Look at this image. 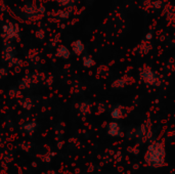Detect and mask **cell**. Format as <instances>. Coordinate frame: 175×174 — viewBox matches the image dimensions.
Here are the masks:
<instances>
[{
    "label": "cell",
    "mask_w": 175,
    "mask_h": 174,
    "mask_svg": "<svg viewBox=\"0 0 175 174\" xmlns=\"http://www.w3.org/2000/svg\"><path fill=\"white\" fill-rule=\"evenodd\" d=\"M145 162L149 166L158 168L165 165V146L163 141H156L149 146L145 154Z\"/></svg>",
    "instance_id": "obj_1"
},
{
    "label": "cell",
    "mask_w": 175,
    "mask_h": 174,
    "mask_svg": "<svg viewBox=\"0 0 175 174\" xmlns=\"http://www.w3.org/2000/svg\"><path fill=\"white\" fill-rule=\"evenodd\" d=\"M140 78L142 81H145L147 84H149V85H155L158 86L161 84V80L160 78L157 76V74L155 72H153L151 69L149 68H143L140 72Z\"/></svg>",
    "instance_id": "obj_2"
},
{
    "label": "cell",
    "mask_w": 175,
    "mask_h": 174,
    "mask_svg": "<svg viewBox=\"0 0 175 174\" xmlns=\"http://www.w3.org/2000/svg\"><path fill=\"white\" fill-rule=\"evenodd\" d=\"M108 132H109V134L112 136H118L119 134H120V126L117 123H115V122H112V123L109 124Z\"/></svg>",
    "instance_id": "obj_3"
},
{
    "label": "cell",
    "mask_w": 175,
    "mask_h": 174,
    "mask_svg": "<svg viewBox=\"0 0 175 174\" xmlns=\"http://www.w3.org/2000/svg\"><path fill=\"white\" fill-rule=\"evenodd\" d=\"M123 116H124V109H123V107H116L112 111V117L114 119H121Z\"/></svg>",
    "instance_id": "obj_4"
},
{
    "label": "cell",
    "mask_w": 175,
    "mask_h": 174,
    "mask_svg": "<svg viewBox=\"0 0 175 174\" xmlns=\"http://www.w3.org/2000/svg\"><path fill=\"white\" fill-rule=\"evenodd\" d=\"M72 47H73V49H74V52L76 53V54H80V53H82L83 50H84V45L82 44L81 41H75V42L72 44Z\"/></svg>",
    "instance_id": "obj_5"
},
{
    "label": "cell",
    "mask_w": 175,
    "mask_h": 174,
    "mask_svg": "<svg viewBox=\"0 0 175 174\" xmlns=\"http://www.w3.org/2000/svg\"><path fill=\"white\" fill-rule=\"evenodd\" d=\"M57 54L60 57H62V59H69V57H70V51L68 50V48L67 47H60L57 52Z\"/></svg>",
    "instance_id": "obj_6"
},
{
    "label": "cell",
    "mask_w": 175,
    "mask_h": 174,
    "mask_svg": "<svg viewBox=\"0 0 175 174\" xmlns=\"http://www.w3.org/2000/svg\"><path fill=\"white\" fill-rule=\"evenodd\" d=\"M94 64H95L94 61H93L90 57H83V65H84L86 68H91Z\"/></svg>",
    "instance_id": "obj_7"
},
{
    "label": "cell",
    "mask_w": 175,
    "mask_h": 174,
    "mask_svg": "<svg viewBox=\"0 0 175 174\" xmlns=\"http://www.w3.org/2000/svg\"><path fill=\"white\" fill-rule=\"evenodd\" d=\"M125 84H126V82H125L124 79L116 80L113 83V87H115V88H122V87L125 86Z\"/></svg>",
    "instance_id": "obj_8"
},
{
    "label": "cell",
    "mask_w": 175,
    "mask_h": 174,
    "mask_svg": "<svg viewBox=\"0 0 175 174\" xmlns=\"http://www.w3.org/2000/svg\"><path fill=\"white\" fill-rule=\"evenodd\" d=\"M153 37V35H152V33H147V40H149V39Z\"/></svg>",
    "instance_id": "obj_9"
},
{
    "label": "cell",
    "mask_w": 175,
    "mask_h": 174,
    "mask_svg": "<svg viewBox=\"0 0 175 174\" xmlns=\"http://www.w3.org/2000/svg\"><path fill=\"white\" fill-rule=\"evenodd\" d=\"M60 2H62V3H67V2L69 1V0H58Z\"/></svg>",
    "instance_id": "obj_10"
}]
</instances>
